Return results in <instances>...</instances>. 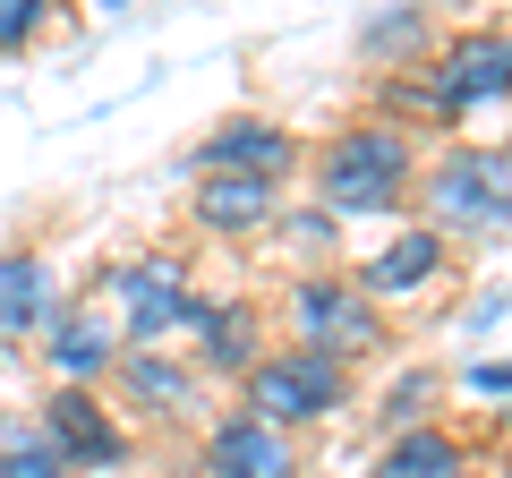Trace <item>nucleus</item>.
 <instances>
[{
	"label": "nucleus",
	"mask_w": 512,
	"mask_h": 478,
	"mask_svg": "<svg viewBox=\"0 0 512 478\" xmlns=\"http://www.w3.org/2000/svg\"><path fill=\"white\" fill-rule=\"evenodd\" d=\"M256 419L274 427V419H316V410L342 402V359H325V350H291V359H265L248 385Z\"/></svg>",
	"instance_id": "1"
},
{
	"label": "nucleus",
	"mask_w": 512,
	"mask_h": 478,
	"mask_svg": "<svg viewBox=\"0 0 512 478\" xmlns=\"http://www.w3.org/2000/svg\"><path fill=\"white\" fill-rule=\"evenodd\" d=\"M402 171H410V154H402V137H342L333 146V163H325V197L342 205V214H367V205H384L393 188H402Z\"/></svg>",
	"instance_id": "2"
},
{
	"label": "nucleus",
	"mask_w": 512,
	"mask_h": 478,
	"mask_svg": "<svg viewBox=\"0 0 512 478\" xmlns=\"http://www.w3.org/2000/svg\"><path fill=\"white\" fill-rule=\"evenodd\" d=\"M436 214L453 222H504L512 214V154H453L436 171Z\"/></svg>",
	"instance_id": "3"
},
{
	"label": "nucleus",
	"mask_w": 512,
	"mask_h": 478,
	"mask_svg": "<svg viewBox=\"0 0 512 478\" xmlns=\"http://www.w3.org/2000/svg\"><path fill=\"white\" fill-rule=\"evenodd\" d=\"M291 316H299V333H308V350H325V359L376 342V308L350 299V291H333V282H308V291L291 299Z\"/></svg>",
	"instance_id": "4"
},
{
	"label": "nucleus",
	"mask_w": 512,
	"mask_h": 478,
	"mask_svg": "<svg viewBox=\"0 0 512 478\" xmlns=\"http://www.w3.org/2000/svg\"><path fill=\"white\" fill-rule=\"evenodd\" d=\"M504 86H512V35H470V43H453L444 69H436V103L444 111L478 103V94H504Z\"/></svg>",
	"instance_id": "5"
},
{
	"label": "nucleus",
	"mask_w": 512,
	"mask_h": 478,
	"mask_svg": "<svg viewBox=\"0 0 512 478\" xmlns=\"http://www.w3.org/2000/svg\"><path fill=\"white\" fill-rule=\"evenodd\" d=\"M120 308H128V333H163L188 316V291H180V265H128L120 274Z\"/></svg>",
	"instance_id": "6"
},
{
	"label": "nucleus",
	"mask_w": 512,
	"mask_h": 478,
	"mask_svg": "<svg viewBox=\"0 0 512 478\" xmlns=\"http://www.w3.org/2000/svg\"><path fill=\"white\" fill-rule=\"evenodd\" d=\"M214 470L222 478H291V444H282V427H265V419H231L214 436Z\"/></svg>",
	"instance_id": "7"
},
{
	"label": "nucleus",
	"mask_w": 512,
	"mask_h": 478,
	"mask_svg": "<svg viewBox=\"0 0 512 478\" xmlns=\"http://www.w3.org/2000/svg\"><path fill=\"white\" fill-rule=\"evenodd\" d=\"M43 444H52L60 461H111V453H120V436L103 427V410H94L86 393H60V402H52V427H43Z\"/></svg>",
	"instance_id": "8"
},
{
	"label": "nucleus",
	"mask_w": 512,
	"mask_h": 478,
	"mask_svg": "<svg viewBox=\"0 0 512 478\" xmlns=\"http://www.w3.org/2000/svg\"><path fill=\"white\" fill-rule=\"evenodd\" d=\"M197 214L214 222V231H248V222H265V214H274V188H265V180H248V171H205Z\"/></svg>",
	"instance_id": "9"
},
{
	"label": "nucleus",
	"mask_w": 512,
	"mask_h": 478,
	"mask_svg": "<svg viewBox=\"0 0 512 478\" xmlns=\"http://www.w3.org/2000/svg\"><path fill=\"white\" fill-rule=\"evenodd\" d=\"M291 163V137L265 129V120H239V129H222L214 146H205V171H248V180H265V171Z\"/></svg>",
	"instance_id": "10"
},
{
	"label": "nucleus",
	"mask_w": 512,
	"mask_h": 478,
	"mask_svg": "<svg viewBox=\"0 0 512 478\" xmlns=\"http://www.w3.org/2000/svg\"><path fill=\"white\" fill-rule=\"evenodd\" d=\"M52 325V274L35 257H0V333Z\"/></svg>",
	"instance_id": "11"
},
{
	"label": "nucleus",
	"mask_w": 512,
	"mask_h": 478,
	"mask_svg": "<svg viewBox=\"0 0 512 478\" xmlns=\"http://www.w3.org/2000/svg\"><path fill=\"white\" fill-rule=\"evenodd\" d=\"M52 359H60V376H94L111 359V325H103V308H69V316H52Z\"/></svg>",
	"instance_id": "12"
},
{
	"label": "nucleus",
	"mask_w": 512,
	"mask_h": 478,
	"mask_svg": "<svg viewBox=\"0 0 512 478\" xmlns=\"http://www.w3.org/2000/svg\"><path fill=\"white\" fill-rule=\"evenodd\" d=\"M427 274H436V239H427V231L393 239V248L367 265V282H376V291H410V282H427Z\"/></svg>",
	"instance_id": "13"
},
{
	"label": "nucleus",
	"mask_w": 512,
	"mask_h": 478,
	"mask_svg": "<svg viewBox=\"0 0 512 478\" xmlns=\"http://www.w3.org/2000/svg\"><path fill=\"white\" fill-rule=\"evenodd\" d=\"M461 461H453V444L444 436H402L393 453L376 461V478H453Z\"/></svg>",
	"instance_id": "14"
},
{
	"label": "nucleus",
	"mask_w": 512,
	"mask_h": 478,
	"mask_svg": "<svg viewBox=\"0 0 512 478\" xmlns=\"http://www.w3.org/2000/svg\"><path fill=\"white\" fill-rule=\"evenodd\" d=\"M0 478H69V461H60L43 436H9L0 444Z\"/></svg>",
	"instance_id": "15"
},
{
	"label": "nucleus",
	"mask_w": 512,
	"mask_h": 478,
	"mask_svg": "<svg viewBox=\"0 0 512 478\" xmlns=\"http://www.w3.org/2000/svg\"><path fill=\"white\" fill-rule=\"evenodd\" d=\"M35 18H43L35 0H0V52H9V43H26V35H35Z\"/></svg>",
	"instance_id": "16"
},
{
	"label": "nucleus",
	"mask_w": 512,
	"mask_h": 478,
	"mask_svg": "<svg viewBox=\"0 0 512 478\" xmlns=\"http://www.w3.org/2000/svg\"><path fill=\"white\" fill-rule=\"evenodd\" d=\"M137 385H146V393H154V402H180V393H188V385H180V376H171V368H154V359H137Z\"/></svg>",
	"instance_id": "17"
},
{
	"label": "nucleus",
	"mask_w": 512,
	"mask_h": 478,
	"mask_svg": "<svg viewBox=\"0 0 512 478\" xmlns=\"http://www.w3.org/2000/svg\"><path fill=\"white\" fill-rule=\"evenodd\" d=\"M478 385H487V393H504V385H512V359H495V368H478Z\"/></svg>",
	"instance_id": "18"
}]
</instances>
